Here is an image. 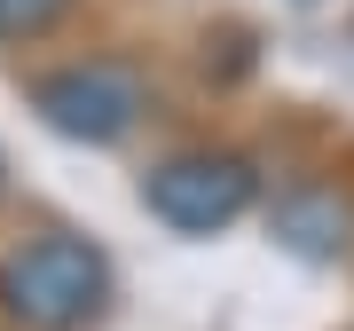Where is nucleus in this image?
<instances>
[{"mask_svg":"<svg viewBox=\"0 0 354 331\" xmlns=\"http://www.w3.org/2000/svg\"><path fill=\"white\" fill-rule=\"evenodd\" d=\"M111 307V260L95 237L48 229L0 253V316L16 331H87Z\"/></svg>","mask_w":354,"mask_h":331,"instance_id":"f257e3e1","label":"nucleus"},{"mask_svg":"<svg viewBox=\"0 0 354 331\" xmlns=\"http://www.w3.org/2000/svg\"><path fill=\"white\" fill-rule=\"evenodd\" d=\"M252 197H260V174L236 150H181L142 174V205L174 237H221L228 221L252 213Z\"/></svg>","mask_w":354,"mask_h":331,"instance_id":"f03ea898","label":"nucleus"},{"mask_svg":"<svg viewBox=\"0 0 354 331\" xmlns=\"http://www.w3.org/2000/svg\"><path fill=\"white\" fill-rule=\"evenodd\" d=\"M32 111L48 118L55 134L111 150V142H127L142 127V79L118 71V64H64V71H48L32 87Z\"/></svg>","mask_w":354,"mask_h":331,"instance_id":"7ed1b4c3","label":"nucleus"},{"mask_svg":"<svg viewBox=\"0 0 354 331\" xmlns=\"http://www.w3.org/2000/svg\"><path fill=\"white\" fill-rule=\"evenodd\" d=\"M71 16V0H0V48H24V39H48Z\"/></svg>","mask_w":354,"mask_h":331,"instance_id":"20e7f679","label":"nucleus"}]
</instances>
